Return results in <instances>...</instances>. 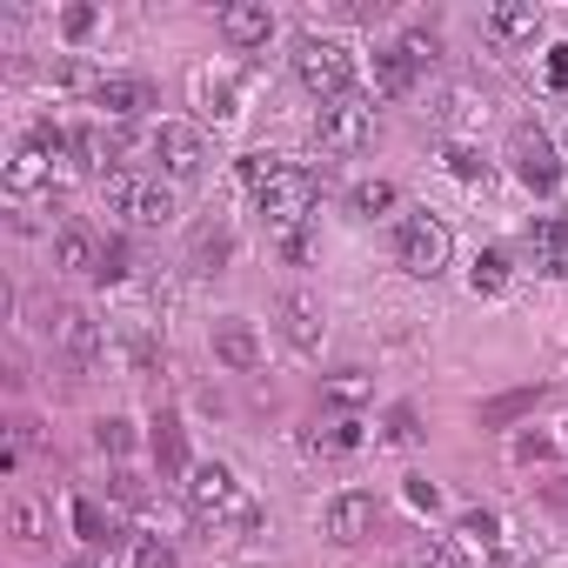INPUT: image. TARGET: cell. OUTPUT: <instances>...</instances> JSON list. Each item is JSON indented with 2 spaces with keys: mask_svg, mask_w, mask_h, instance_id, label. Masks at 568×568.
<instances>
[{
  "mask_svg": "<svg viewBox=\"0 0 568 568\" xmlns=\"http://www.w3.org/2000/svg\"><path fill=\"white\" fill-rule=\"evenodd\" d=\"M181 495H187V508L201 515V521H227V528H261V508L241 495V481L221 468V462H201V468H187V481H181Z\"/></svg>",
  "mask_w": 568,
  "mask_h": 568,
  "instance_id": "1",
  "label": "cell"
},
{
  "mask_svg": "<svg viewBox=\"0 0 568 568\" xmlns=\"http://www.w3.org/2000/svg\"><path fill=\"white\" fill-rule=\"evenodd\" d=\"M295 74H302L308 94L348 101V88H355V54H348L342 41H328V34H308V41L295 48Z\"/></svg>",
  "mask_w": 568,
  "mask_h": 568,
  "instance_id": "2",
  "label": "cell"
},
{
  "mask_svg": "<svg viewBox=\"0 0 568 568\" xmlns=\"http://www.w3.org/2000/svg\"><path fill=\"white\" fill-rule=\"evenodd\" d=\"M448 254H455V234H448L435 214H402V227H395V261H402L415 281H435V274L448 267Z\"/></svg>",
  "mask_w": 568,
  "mask_h": 568,
  "instance_id": "3",
  "label": "cell"
},
{
  "mask_svg": "<svg viewBox=\"0 0 568 568\" xmlns=\"http://www.w3.org/2000/svg\"><path fill=\"white\" fill-rule=\"evenodd\" d=\"M101 201H108L114 214H128L134 227H168V221H174V187H168V181L108 174V181H101Z\"/></svg>",
  "mask_w": 568,
  "mask_h": 568,
  "instance_id": "4",
  "label": "cell"
},
{
  "mask_svg": "<svg viewBox=\"0 0 568 568\" xmlns=\"http://www.w3.org/2000/svg\"><path fill=\"white\" fill-rule=\"evenodd\" d=\"M261 214H267V227H281V234H295L308 214H315V201H322V181L308 174V168H281L261 194Z\"/></svg>",
  "mask_w": 568,
  "mask_h": 568,
  "instance_id": "5",
  "label": "cell"
},
{
  "mask_svg": "<svg viewBox=\"0 0 568 568\" xmlns=\"http://www.w3.org/2000/svg\"><path fill=\"white\" fill-rule=\"evenodd\" d=\"M375 141V108L368 101H322V114H315V148L322 154H362Z\"/></svg>",
  "mask_w": 568,
  "mask_h": 568,
  "instance_id": "6",
  "label": "cell"
},
{
  "mask_svg": "<svg viewBox=\"0 0 568 568\" xmlns=\"http://www.w3.org/2000/svg\"><path fill=\"white\" fill-rule=\"evenodd\" d=\"M154 154H161L168 181H201V168H207V141H201V128H187V121H161V128H154Z\"/></svg>",
  "mask_w": 568,
  "mask_h": 568,
  "instance_id": "7",
  "label": "cell"
},
{
  "mask_svg": "<svg viewBox=\"0 0 568 568\" xmlns=\"http://www.w3.org/2000/svg\"><path fill=\"white\" fill-rule=\"evenodd\" d=\"M508 154H515V174H521L528 187H541V194H548V187L561 181V154H555V141H548L541 128H528V121H521V128L508 134Z\"/></svg>",
  "mask_w": 568,
  "mask_h": 568,
  "instance_id": "8",
  "label": "cell"
},
{
  "mask_svg": "<svg viewBox=\"0 0 568 568\" xmlns=\"http://www.w3.org/2000/svg\"><path fill=\"white\" fill-rule=\"evenodd\" d=\"M48 335H54V348H61L81 375H88V368L101 362V348H108V342H101V322H94V315H81V308H61V315L48 322Z\"/></svg>",
  "mask_w": 568,
  "mask_h": 568,
  "instance_id": "9",
  "label": "cell"
},
{
  "mask_svg": "<svg viewBox=\"0 0 568 568\" xmlns=\"http://www.w3.org/2000/svg\"><path fill=\"white\" fill-rule=\"evenodd\" d=\"M375 521H382V508H375L368 488H348V495L328 501V535H335V541H368Z\"/></svg>",
  "mask_w": 568,
  "mask_h": 568,
  "instance_id": "10",
  "label": "cell"
},
{
  "mask_svg": "<svg viewBox=\"0 0 568 568\" xmlns=\"http://www.w3.org/2000/svg\"><path fill=\"white\" fill-rule=\"evenodd\" d=\"M94 108H101V114H114V121H134V114H148V108H154V88H148V81H134V74H108V81H94Z\"/></svg>",
  "mask_w": 568,
  "mask_h": 568,
  "instance_id": "11",
  "label": "cell"
},
{
  "mask_svg": "<svg viewBox=\"0 0 568 568\" xmlns=\"http://www.w3.org/2000/svg\"><path fill=\"white\" fill-rule=\"evenodd\" d=\"M528 254H535L541 274L568 281V214H541V221L528 227Z\"/></svg>",
  "mask_w": 568,
  "mask_h": 568,
  "instance_id": "12",
  "label": "cell"
},
{
  "mask_svg": "<svg viewBox=\"0 0 568 568\" xmlns=\"http://www.w3.org/2000/svg\"><path fill=\"white\" fill-rule=\"evenodd\" d=\"M221 34H227L234 48H267L274 14L261 8V0H227V8H221Z\"/></svg>",
  "mask_w": 568,
  "mask_h": 568,
  "instance_id": "13",
  "label": "cell"
},
{
  "mask_svg": "<svg viewBox=\"0 0 568 568\" xmlns=\"http://www.w3.org/2000/svg\"><path fill=\"white\" fill-rule=\"evenodd\" d=\"M281 335H288V348H302V355H315L322 348V308L308 302V295H281Z\"/></svg>",
  "mask_w": 568,
  "mask_h": 568,
  "instance_id": "14",
  "label": "cell"
},
{
  "mask_svg": "<svg viewBox=\"0 0 568 568\" xmlns=\"http://www.w3.org/2000/svg\"><path fill=\"white\" fill-rule=\"evenodd\" d=\"M535 34H541V8H515V0L488 8V41H501V48H528Z\"/></svg>",
  "mask_w": 568,
  "mask_h": 568,
  "instance_id": "15",
  "label": "cell"
},
{
  "mask_svg": "<svg viewBox=\"0 0 568 568\" xmlns=\"http://www.w3.org/2000/svg\"><path fill=\"white\" fill-rule=\"evenodd\" d=\"M214 355H221L227 368H241V375H247V368H261V335H254L247 322H234V315H227V322H214Z\"/></svg>",
  "mask_w": 568,
  "mask_h": 568,
  "instance_id": "16",
  "label": "cell"
},
{
  "mask_svg": "<svg viewBox=\"0 0 568 568\" xmlns=\"http://www.w3.org/2000/svg\"><path fill=\"white\" fill-rule=\"evenodd\" d=\"M101 254H108V241H94L88 227H61V241H54V261L68 274H101Z\"/></svg>",
  "mask_w": 568,
  "mask_h": 568,
  "instance_id": "17",
  "label": "cell"
},
{
  "mask_svg": "<svg viewBox=\"0 0 568 568\" xmlns=\"http://www.w3.org/2000/svg\"><path fill=\"white\" fill-rule=\"evenodd\" d=\"M154 462L161 475H187V435H181V415H154Z\"/></svg>",
  "mask_w": 568,
  "mask_h": 568,
  "instance_id": "18",
  "label": "cell"
},
{
  "mask_svg": "<svg viewBox=\"0 0 568 568\" xmlns=\"http://www.w3.org/2000/svg\"><path fill=\"white\" fill-rule=\"evenodd\" d=\"M468 288H475V295H501V288H508V254H501V247H481V254L468 261Z\"/></svg>",
  "mask_w": 568,
  "mask_h": 568,
  "instance_id": "19",
  "label": "cell"
},
{
  "mask_svg": "<svg viewBox=\"0 0 568 568\" xmlns=\"http://www.w3.org/2000/svg\"><path fill=\"white\" fill-rule=\"evenodd\" d=\"M415 88V61L402 48H382L375 54V94H408Z\"/></svg>",
  "mask_w": 568,
  "mask_h": 568,
  "instance_id": "20",
  "label": "cell"
},
{
  "mask_svg": "<svg viewBox=\"0 0 568 568\" xmlns=\"http://www.w3.org/2000/svg\"><path fill=\"white\" fill-rule=\"evenodd\" d=\"M548 388H508V395H495V402H481V428H501V422H515V415H528L535 402H541Z\"/></svg>",
  "mask_w": 568,
  "mask_h": 568,
  "instance_id": "21",
  "label": "cell"
},
{
  "mask_svg": "<svg viewBox=\"0 0 568 568\" xmlns=\"http://www.w3.org/2000/svg\"><path fill=\"white\" fill-rule=\"evenodd\" d=\"M74 535L101 548V541H114V515H108L101 501H88V495H74Z\"/></svg>",
  "mask_w": 568,
  "mask_h": 568,
  "instance_id": "22",
  "label": "cell"
},
{
  "mask_svg": "<svg viewBox=\"0 0 568 568\" xmlns=\"http://www.w3.org/2000/svg\"><path fill=\"white\" fill-rule=\"evenodd\" d=\"M227 254H234V234H227V227H201V234H194V267H201V274H214Z\"/></svg>",
  "mask_w": 568,
  "mask_h": 568,
  "instance_id": "23",
  "label": "cell"
},
{
  "mask_svg": "<svg viewBox=\"0 0 568 568\" xmlns=\"http://www.w3.org/2000/svg\"><path fill=\"white\" fill-rule=\"evenodd\" d=\"M462 535H468V541H481L488 555H508V541H501V521H495L488 508H468V515H462Z\"/></svg>",
  "mask_w": 568,
  "mask_h": 568,
  "instance_id": "24",
  "label": "cell"
},
{
  "mask_svg": "<svg viewBox=\"0 0 568 568\" xmlns=\"http://www.w3.org/2000/svg\"><path fill=\"white\" fill-rule=\"evenodd\" d=\"M348 207H355V214H368V221H375V214H388V207H395V181H362V187L348 194Z\"/></svg>",
  "mask_w": 568,
  "mask_h": 568,
  "instance_id": "25",
  "label": "cell"
},
{
  "mask_svg": "<svg viewBox=\"0 0 568 568\" xmlns=\"http://www.w3.org/2000/svg\"><path fill=\"white\" fill-rule=\"evenodd\" d=\"M8 521H14V535H21V541H48V515H41V501H28V495L8 508Z\"/></svg>",
  "mask_w": 568,
  "mask_h": 568,
  "instance_id": "26",
  "label": "cell"
},
{
  "mask_svg": "<svg viewBox=\"0 0 568 568\" xmlns=\"http://www.w3.org/2000/svg\"><path fill=\"white\" fill-rule=\"evenodd\" d=\"M382 442H395V448H415V442H422V428H415V408H408V402H402V408H388Z\"/></svg>",
  "mask_w": 568,
  "mask_h": 568,
  "instance_id": "27",
  "label": "cell"
},
{
  "mask_svg": "<svg viewBox=\"0 0 568 568\" xmlns=\"http://www.w3.org/2000/svg\"><path fill=\"white\" fill-rule=\"evenodd\" d=\"M94 442H101L108 455H128V448H134V422H121V415H101V422H94Z\"/></svg>",
  "mask_w": 568,
  "mask_h": 568,
  "instance_id": "28",
  "label": "cell"
},
{
  "mask_svg": "<svg viewBox=\"0 0 568 568\" xmlns=\"http://www.w3.org/2000/svg\"><path fill=\"white\" fill-rule=\"evenodd\" d=\"M281 168H288V161H274V154H241V168H234V174H241V181H247V187L261 194V187H267V181H274Z\"/></svg>",
  "mask_w": 568,
  "mask_h": 568,
  "instance_id": "29",
  "label": "cell"
},
{
  "mask_svg": "<svg viewBox=\"0 0 568 568\" xmlns=\"http://www.w3.org/2000/svg\"><path fill=\"white\" fill-rule=\"evenodd\" d=\"M402 54H408L415 68H428V61H442V34H435V28H415V34H402Z\"/></svg>",
  "mask_w": 568,
  "mask_h": 568,
  "instance_id": "30",
  "label": "cell"
},
{
  "mask_svg": "<svg viewBox=\"0 0 568 568\" xmlns=\"http://www.w3.org/2000/svg\"><path fill=\"white\" fill-rule=\"evenodd\" d=\"M328 395H335V402H368V375H362V368H342V375L328 382Z\"/></svg>",
  "mask_w": 568,
  "mask_h": 568,
  "instance_id": "31",
  "label": "cell"
},
{
  "mask_svg": "<svg viewBox=\"0 0 568 568\" xmlns=\"http://www.w3.org/2000/svg\"><path fill=\"white\" fill-rule=\"evenodd\" d=\"M448 168H455L462 181H488V161H481L475 148H448Z\"/></svg>",
  "mask_w": 568,
  "mask_h": 568,
  "instance_id": "32",
  "label": "cell"
},
{
  "mask_svg": "<svg viewBox=\"0 0 568 568\" xmlns=\"http://www.w3.org/2000/svg\"><path fill=\"white\" fill-rule=\"evenodd\" d=\"M94 281H128V241H108V254H101V274Z\"/></svg>",
  "mask_w": 568,
  "mask_h": 568,
  "instance_id": "33",
  "label": "cell"
},
{
  "mask_svg": "<svg viewBox=\"0 0 568 568\" xmlns=\"http://www.w3.org/2000/svg\"><path fill=\"white\" fill-rule=\"evenodd\" d=\"M315 448H362V422H335L328 435H315Z\"/></svg>",
  "mask_w": 568,
  "mask_h": 568,
  "instance_id": "34",
  "label": "cell"
},
{
  "mask_svg": "<svg viewBox=\"0 0 568 568\" xmlns=\"http://www.w3.org/2000/svg\"><path fill=\"white\" fill-rule=\"evenodd\" d=\"M134 568H181V561H174L168 541H141V548H134Z\"/></svg>",
  "mask_w": 568,
  "mask_h": 568,
  "instance_id": "35",
  "label": "cell"
},
{
  "mask_svg": "<svg viewBox=\"0 0 568 568\" xmlns=\"http://www.w3.org/2000/svg\"><path fill=\"white\" fill-rule=\"evenodd\" d=\"M428 568H475V561L462 555V541H435L428 548Z\"/></svg>",
  "mask_w": 568,
  "mask_h": 568,
  "instance_id": "36",
  "label": "cell"
},
{
  "mask_svg": "<svg viewBox=\"0 0 568 568\" xmlns=\"http://www.w3.org/2000/svg\"><path fill=\"white\" fill-rule=\"evenodd\" d=\"M61 28H68V41H88V34H94V8H68Z\"/></svg>",
  "mask_w": 568,
  "mask_h": 568,
  "instance_id": "37",
  "label": "cell"
},
{
  "mask_svg": "<svg viewBox=\"0 0 568 568\" xmlns=\"http://www.w3.org/2000/svg\"><path fill=\"white\" fill-rule=\"evenodd\" d=\"M548 88L568 94V48H548Z\"/></svg>",
  "mask_w": 568,
  "mask_h": 568,
  "instance_id": "38",
  "label": "cell"
},
{
  "mask_svg": "<svg viewBox=\"0 0 568 568\" xmlns=\"http://www.w3.org/2000/svg\"><path fill=\"white\" fill-rule=\"evenodd\" d=\"M408 501H415V508H435L442 495H435V481H422V475H408Z\"/></svg>",
  "mask_w": 568,
  "mask_h": 568,
  "instance_id": "39",
  "label": "cell"
},
{
  "mask_svg": "<svg viewBox=\"0 0 568 568\" xmlns=\"http://www.w3.org/2000/svg\"><path fill=\"white\" fill-rule=\"evenodd\" d=\"M541 501H548V508H568V475H555V481H541Z\"/></svg>",
  "mask_w": 568,
  "mask_h": 568,
  "instance_id": "40",
  "label": "cell"
},
{
  "mask_svg": "<svg viewBox=\"0 0 568 568\" xmlns=\"http://www.w3.org/2000/svg\"><path fill=\"white\" fill-rule=\"evenodd\" d=\"M521 462H535V455H548V435H521V448H515Z\"/></svg>",
  "mask_w": 568,
  "mask_h": 568,
  "instance_id": "41",
  "label": "cell"
}]
</instances>
